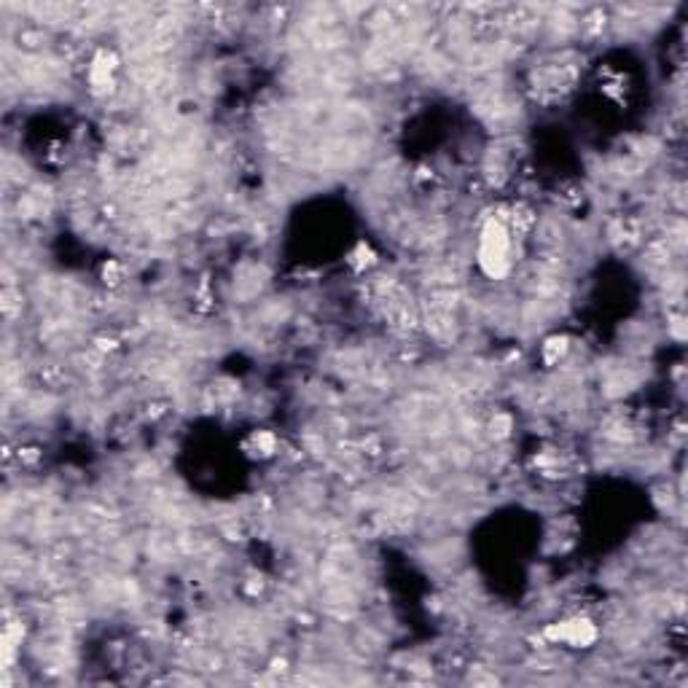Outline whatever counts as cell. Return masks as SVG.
Returning <instances> with one entry per match:
<instances>
[{
    "label": "cell",
    "mask_w": 688,
    "mask_h": 688,
    "mask_svg": "<svg viewBox=\"0 0 688 688\" xmlns=\"http://www.w3.org/2000/svg\"><path fill=\"white\" fill-rule=\"evenodd\" d=\"M546 635L554 640V643H568V645H589L594 640V627L584 619L562 621L557 627H551Z\"/></svg>",
    "instance_id": "2"
},
{
    "label": "cell",
    "mask_w": 688,
    "mask_h": 688,
    "mask_svg": "<svg viewBox=\"0 0 688 688\" xmlns=\"http://www.w3.org/2000/svg\"><path fill=\"white\" fill-rule=\"evenodd\" d=\"M479 267L487 277H503L511 267V234L506 224L490 218L479 237Z\"/></svg>",
    "instance_id": "1"
}]
</instances>
